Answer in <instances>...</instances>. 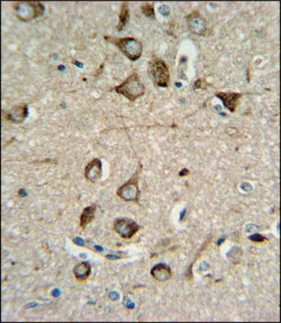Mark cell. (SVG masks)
<instances>
[{
	"mask_svg": "<svg viewBox=\"0 0 281 323\" xmlns=\"http://www.w3.org/2000/svg\"><path fill=\"white\" fill-rule=\"evenodd\" d=\"M104 39L107 42H110L118 47L119 50L132 61H136L142 55V43L137 39L131 38V37L116 38L111 36H104Z\"/></svg>",
	"mask_w": 281,
	"mask_h": 323,
	"instance_id": "obj_1",
	"label": "cell"
},
{
	"mask_svg": "<svg viewBox=\"0 0 281 323\" xmlns=\"http://www.w3.org/2000/svg\"><path fill=\"white\" fill-rule=\"evenodd\" d=\"M116 92L119 94H122L130 101H135L142 96L145 93V86L139 79V75L137 73L131 74L127 79L120 84L117 85L115 88Z\"/></svg>",
	"mask_w": 281,
	"mask_h": 323,
	"instance_id": "obj_2",
	"label": "cell"
},
{
	"mask_svg": "<svg viewBox=\"0 0 281 323\" xmlns=\"http://www.w3.org/2000/svg\"><path fill=\"white\" fill-rule=\"evenodd\" d=\"M148 72L154 84L160 87H167L170 81V70L166 62L159 58H153L148 64Z\"/></svg>",
	"mask_w": 281,
	"mask_h": 323,
	"instance_id": "obj_3",
	"label": "cell"
},
{
	"mask_svg": "<svg viewBox=\"0 0 281 323\" xmlns=\"http://www.w3.org/2000/svg\"><path fill=\"white\" fill-rule=\"evenodd\" d=\"M14 9L18 19L30 21L43 16L44 6L40 2H17L14 5Z\"/></svg>",
	"mask_w": 281,
	"mask_h": 323,
	"instance_id": "obj_4",
	"label": "cell"
},
{
	"mask_svg": "<svg viewBox=\"0 0 281 323\" xmlns=\"http://www.w3.org/2000/svg\"><path fill=\"white\" fill-rule=\"evenodd\" d=\"M140 169L138 168L135 174L132 176L130 181H128L125 184L122 185L117 191V195L123 200L124 201H132L139 202L140 191L139 188V173Z\"/></svg>",
	"mask_w": 281,
	"mask_h": 323,
	"instance_id": "obj_5",
	"label": "cell"
},
{
	"mask_svg": "<svg viewBox=\"0 0 281 323\" xmlns=\"http://www.w3.org/2000/svg\"><path fill=\"white\" fill-rule=\"evenodd\" d=\"M114 230L124 239H131L139 230V227L131 219H117L114 222Z\"/></svg>",
	"mask_w": 281,
	"mask_h": 323,
	"instance_id": "obj_6",
	"label": "cell"
},
{
	"mask_svg": "<svg viewBox=\"0 0 281 323\" xmlns=\"http://www.w3.org/2000/svg\"><path fill=\"white\" fill-rule=\"evenodd\" d=\"M187 21L189 24L190 31L193 34L200 35L204 34L207 29L206 20L199 12L194 11L190 14L189 16H187Z\"/></svg>",
	"mask_w": 281,
	"mask_h": 323,
	"instance_id": "obj_7",
	"label": "cell"
},
{
	"mask_svg": "<svg viewBox=\"0 0 281 323\" xmlns=\"http://www.w3.org/2000/svg\"><path fill=\"white\" fill-rule=\"evenodd\" d=\"M216 96L223 102L224 106L228 109L230 112H235L243 94L239 92H216Z\"/></svg>",
	"mask_w": 281,
	"mask_h": 323,
	"instance_id": "obj_8",
	"label": "cell"
},
{
	"mask_svg": "<svg viewBox=\"0 0 281 323\" xmlns=\"http://www.w3.org/2000/svg\"><path fill=\"white\" fill-rule=\"evenodd\" d=\"M85 177L87 181L96 183L102 177V163L99 159H93L85 166Z\"/></svg>",
	"mask_w": 281,
	"mask_h": 323,
	"instance_id": "obj_9",
	"label": "cell"
},
{
	"mask_svg": "<svg viewBox=\"0 0 281 323\" xmlns=\"http://www.w3.org/2000/svg\"><path fill=\"white\" fill-rule=\"evenodd\" d=\"M27 117V105H16L6 113L5 119L12 123H21Z\"/></svg>",
	"mask_w": 281,
	"mask_h": 323,
	"instance_id": "obj_10",
	"label": "cell"
},
{
	"mask_svg": "<svg viewBox=\"0 0 281 323\" xmlns=\"http://www.w3.org/2000/svg\"><path fill=\"white\" fill-rule=\"evenodd\" d=\"M151 275L154 279L164 282V281L170 279V277L172 276V272H171L169 267L164 265V264H159L152 269Z\"/></svg>",
	"mask_w": 281,
	"mask_h": 323,
	"instance_id": "obj_11",
	"label": "cell"
},
{
	"mask_svg": "<svg viewBox=\"0 0 281 323\" xmlns=\"http://www.w3.org/2000/svg\"><path fill=\"white\" fill-rule=\"evenodd\" d=\"M74 274L77 280L84 281L88 278L91 274V266L88 262H81L75 266Z\"/></svg>",
	"mask_w": 281,
	"mask_h": 323,
	"instance_id": "obj_12",
	"label": "cell"
},
{
	"mask_svg": "<svg viewBox=\"0 0 281 323\" xmlns=\"http://www.w3.org/2000/svg\"><path fill=\"white\" fill-rule=\"evenodd\" d=\"M96 210H97V206L96 205H92L88 208L84 209V211H83L81 216H80V227H81V228L84 229L89 223L92 222V220L95 217Z\"/></svg>",
	"mask_w": 281,
	"mask_h": 323,
	"instance_id": "obj_13",
	"label": "cell"
},
{
	"mask_svg": "<svg viewBox=\"0 0 281 323\" xmlns=\"http://www.w3.org/2000/svg\"><path fill=\"white\" fill-rule=\"evenodd\" d=\"M130 19V11H129V5L126 2H124L120 6V11L119 15V24L117 26L118 31H121L125 25L127 24Z\"/></svg>",
	"mask_w": 281,
	"mask_h": 323,
	"instance_id": "obj_14",
	"label": "cell"
},
{
	"mask_svg": "<svg viewBox=\"0 0 281 323\" xmlns=\"http://www.w3.org/2000/svg\"><path fill=\"white\" fill-rule=\"evenodd\" d=\"M141 11L145 16L150 17L152 19H154L155 15H154V5L151 4V3H144L141 6Z\"/></svg>",
	"mask_w": 281,
	"mask_h": 323,
	"instance_id": "obj_15",
	"label": "cell"
},
{
	"mask_svg": "<svg viewBox=\"0 0 281 323\" xmlns=\"http://www.w3.org/2000/svg\"><path fill=\"white\" fill-rule=\"evenodd\" d=\"M250 239L252 241H253V242H262L267 240L265 237H263V236H262L261 235H258V234H257V235H254L253 236H251Z\"/></svg>",
	"mask_w": 281,
	"mask_h": 323,
	"instance_id": "obj_16",
	"label": "cell"
},
{
	"mask_svg": "<svg viewBox=\"0 0 281 323\" xmlns=\"http://www.w3.org/2000/svg\"><path fill=\"white\" fill-rule=\"evenodd\" d=\"M189 173H190V172L189 171H188V170L187 169L182 170L181 173H180V176H182L183 174H184V175H187V174H189Z\"/></svg>",
	"mask_w": 281,
	"mask_h": 323,
	"instance_id": "obj_17",
	"label": "cell"
},
{
	"mask_svg": "<svg viewBox=\"0 0 281 323\" xmlns=\"http://www.w3.org/2000/svg\"><path fill=\"white\" fill-rule=\"evenodd\" d=\"M200 83H201V80H197L196 81V86H195V88H197V87H200Z\"/></svg>",
	"mask_w": 281,
	"mask_h": 323,
	"instance_id": "obj_18",
	"label": "cell"
}]
</instances>
